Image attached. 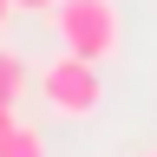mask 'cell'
<instances>
[{"label":"cell","instance_id":"cell-1","mask_svg":"<svg viewBox=\"0 0 157 157\" xmlns=\"http://www.w3.org/2000/svg\"><path fill=\"white\" fill-rule=\"evenodd\" d=\"M52 39L59 52H78L92 59V66H105V59L124 46V13H118V0H52Z\"/></svg>","mask_w":157,"mask_h":157},{"label":"cell","instance_id":"cell-2","mask_svg":"<svg viewBox=\"0 0 157 157\" xmlns=\"http://www.w3.org/2000/svg\"><path fill=\"white\" fill-rule=\"evenodd\" d=\"M33 85H39V105L52 118H92L105 105V78H98V66L78 59V52H52L46 66L33 72Z\"/></svg>","mask_w":157,"mask_h":157},{"label":"cell","instance_id":"cell-3","mask_svg":"<svg viewBox=\"0 0 157 157\" xmlns=\"http://www.w3.org/2000/svg\"><path fill=\"white\" fill-rule=\"evenodd\" d=\"M33 85V66H26V52H13V46H0V98L7 105H20Z\"/></svg>","mask_w":157,"mask_h":157},{"label":"cell","instance_id":"cell-4","mask_svg":"<svg viewBox=\"0 0 157 157\" xmlns=\"http://www.w3.org/2000/svg\"><path fill=\"white\" fill-rule=\"evenodd\" d=\"M0 157H46V131L26 124V118H13V124L0 131Z\"/></svg>","mask_w":157,"mask_h":157},{"label":"cell","instance_id":"cell-5","mask_svg":"<svg viewBox=\"0 0 157 157\" xmlns=\"http://www.w3.org/2000/svg\"><path fill=\"white\" fill-rule=\"evenodd\" d=\"M13 13H52V0H13Z\"/></svg>","mask_w":157,"mask_h":157},{"label":"cell","instance_id":"cell-6","mask_svg":"<svg viewBox=\"0 0 157 157\" xmlns=\"http://www.w3.org/2000/svg\"><path fill=\"white\" fill-rule=\"evenodd\" d=\"M13 118H20V111H13V105H7V98H0V131H7V124H13Z\"/></svg>","mask_w":157,"mask_h":157},{"label":"cell","instance_id":"cell-7","mask_svg":"<svg viewBox=\"0 0 157 157\" xmlns=\"http://www.w3.org/2000/svg\"><path fill=\"white\" fill-rule=\"evenodd\" d=\"M7 20H13V0H0V26H7Z\"/></svg>","mask_w":157,"mask_h":157}]
</instances>
